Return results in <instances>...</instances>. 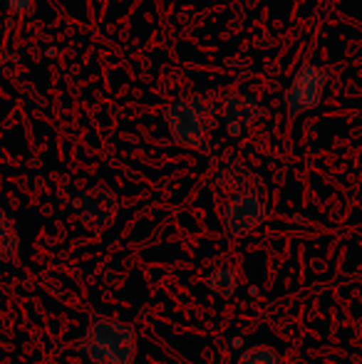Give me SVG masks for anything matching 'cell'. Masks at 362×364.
Instances as JSON below:
<instances>
[{
  "instance_id": "6da1fadb",
  "label": "cell",
  "mask_w": 362,
  "mask_h": 364,
  "mask_svg": "<svg viewBox=\"0 0 362 364\" xmlns=\"http://www.w3.org/2000/svg\"><path fill=\"white\" fill-rule=\"evenodd\" d=\"M218 218L233 238L248 235L266 220V188L246 164H228L213 178Z\"/></svg>"
},
{
  "instance_id": "7a4b0ae2",
  "label": "cell",
  "mask_w": 362,
  "mask_h": 364,
  "mask_svg": "<svg viewBox=\"0 0 362 364\" xmlns=\"http://www.w3.org/2000/svg\"><path fill=\"white\" fill-rule=\"evenodd\" d=\"M82 352L92 364H134L137 330L129 322L95 317L85 332Z\"/></svg>"
},
{
  "instance_id": "3957f363",
  "label": "cell",
  "mask_w": 362,
  "mask_h": 364,
  "mask_svg": "<svg viewBox=\"0 0 362 364\" xmlns=\"http://www.w3.org/2000/svg\"><path fill=\"white\" fill-rule=\"evenodd\" d=\"M323 90H325V70H320L318 65H303L295 73L288 95H285V109H288L290 119H295L303 112L318 107Z\"/></svg>"
},
{
  "instance_id": "277c9868",
  "label": "cell",
  "mask_w": 362,
  "mask_h": 364,
  "mask_svg": "<svg viewBox=\"0 0 362 364\" xmlns=\"http://www.w3.org/2000/svg\"><path fill=\"white\" fill-rule=\"evenodd\" d=\"M166 122H169L171 136H174L179 146L193 149V151H201L206 146V127H203L198 105H193V102H174L166 109Z\"/></svg>"
},
{
  "instance_id": "5b68a950",
  "label": "cell",
  "mask_w": 362,
  "mask_h": 364,
  "mask_svg": "<svg viewBox=\"0 0 362 364\" xmlns=\"http://www.w3.org/2000/svg\"><path fill=\"white\" fill-rule=\"evenodd\" d=\"M80 218L87 225L102 228V225H110L112 218L117 213V196L112 193L110 186H95L80 198L78 203Z\"/></svg>"
},
{
  "instance_id": "8992f818",
  "label": "cell",
  "mask_w": 362,
  "mask_h": 364,
  "mask_svg": "<svg viewBox=\"0 0 362 364\" xmlns=\"http://www.w3.org/2000/svg\"><path fill=\"white\" fill-rule=\"evenodd\" d=\"M223 114H226L228 124L233 127V129H238V127H246L251 124L253 119L258 117V107L256 102H253V97L248 95H231L226 102V109H223Z\"/></svg>"
},
{
  "instance_id": "52a82bcc",
  "label": "cell",
  "mask_w": 362,
  "mask_h": 364,
  "mask_svg": "<svg viewBox=\"0 0 362 364\" xmlns=\"http://www.w3.org/2000/svg\"><path fill=\"white\" fill-rule=\"evenodd\" d=\"M208 290L213 292L216 297H231L236 295L238 290V273L233 268H218L211 273V278H208Z\"/></svg>"
},
{
  "instance_id": "ba28073f",
  "label": "cell",
  "mask_w": 362,
  "mask_h": 364,
  "mask_svg": "<svg viewBox=\"0 0 362 364\" xmlns=\"http://www.w3.org/2000/svg\"><path fill=\"white\" fill-rule=\"evenodd\" d=\"M18 258V233L13 223L0 211V260H15Z\"/></svg>"
},
{
  "instance_id": "9c48e42d",
  "label": "cell",
  "mask_w": 362,
  "mask_h": 364,
  "mask_svg": "<svg viewBox=\"0 0 362 364\" xmlns=\"http://www.w3.org/2000/svg\"><path fill=\"white\" fill-rule=\"evenodd\" d=\"M236 364H280V355L268 345H253L238 357Z\"/></svg>"
}]
</instances>
